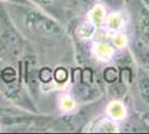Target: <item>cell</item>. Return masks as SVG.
<instances>
[{
	"instance_id": "cell-19",
	"label": "cell",
	"mask_w": 149,
	"mask_h": 134,
	"mask_svg": "<svg viewBox=\"0 0 149 134\" xmlns=\"http://www.w3.org/2000/svg\"><path fill=\"white\" fill-rule=\"evenodd\" d=\"M0 1H7V2H10V4H16V5H24V6H27V5H29V0H0Z\"/></svg>"
},
{
	"instance_id": "cell-9",
	"label": "cell",
	"mask_w": 149,
	"mask_h": 134,
	"mask_svg": "<svg viewBox=\"0 0 149 134\" xmlns=\"http://www.w3.org/2000/svg\"><path fill=\"white\" fill-rule=\"evenodd\" d=\"M95 29H96V26L93 25L91 21H88V22L82 24L77 29V35H78V37H80L82 39H88L93 35Z\"/></svg>"
},
{
	"instance_id": "cell-21",
	"label": "cell",
	"mask_w": 149,
	"mask_h": 134,
	"mask_svg": "<svg viewBox=\"0 0 149 134\" xmlns=\"http://www.w3.org/2000/svg\"><path fill=\"white\" fill-rule=\"evenodd\" d=\"M145 1H146V2H149V0H145Z\"/></svg>"
},
{
	"instance_id": "cell-15",
	"label": "cell",
	"mask_w": 149,
	"mask_h": 134,
	"mask_svg": "<svg viewBox=\"0 0 149 134\" xmlns=\"http://www.w3.org/2000/svg\"><path fill=\"white\" fill-rule=\"evenodd\" d=\"M98 131H102V132H116L117 131V126L110 121H105L101 125H100Z\"/></svg>"
},
{
	"instance_id": "cell-17",
	"label": "cell",
	"mask_w": 149,
	"mask_h": 134,
	"mask_svg": "<svg viewBox=\"0 0 149 134\" xmlns=\"http://www.w3.org/2000/svg\"><path fill=\"white\" fill-rule=\"evenodd\" d=\"M113 44L116 45L119 48H123L125 45H126V37L124 36H117L116 38L113 39Z\"/></svg>"
},
{
	"instance_id": "cell-10",
	"label": "cell",
	"mask_w": 149,
	"mask_h": 134,
	"mask_svg": "<svg viewBox=\"0 0 149 134\" xmlns=\"http://www.w3.org/2000/svg\"><path fill=\"white\" fill-rule=\"evenodd\" d=\"M136 49L138 58L141 60V63L149 69V47L138 46Z\"/></svg>"
},
{
	"instance_id": "cell-8",
	"label": "cell",
	"mask_w": 149,
	"mask_h": 134,
	"mask_svg": "<svg viewBox=\"0 0 149 134\" xmlns=\"http://www.w3.org/2000/svg\"><path fill=\"white\" fill-rule=\"evenodd\" d=\"M106 25L111 30H119L124 26V20L119 13H112L106 17Z\"/></svg>"
},
{
	"instance_id": "cell-4",
	"label": "cell",
	"mask_w": 149,
	"mask_h": 134,
	"mask_svg": "<svg viewBox=\"0 0 149 134\" xmlns=\"http://www.w3.org/2000/svg\"><path fill=\"white\" fill-rule=\"evenodd\" d=\"M107 113L112 120L121 121L126 116V107L124 106V104H121L118 101H113L109 103V105L107 106Z\"/></svg>"
},
{
	"instance_id": "cell-7",
	"label": "cell",
	"mask_w": 149,
	"mask_h": 134,
	"mask_svg": "<svg viewBox=\"0 0 149 134\" xmlns=\"http://www.w3.org/2000/svg\"><path fill=\"white\" fill-rule=\"evenodd\" d=\"M93 51L96 54V56L101 59V60H108L110 59V57L112 56V48L109 45L105 44V43H100L97 44L93 47Z\"/></svg>"
},
{
	"instance_id": "cell-5",
	"label": "cell",
	"mask_w": 149,
	"mask_h": 134,
	"mask_svg": "<svg viewBox=\"0 0 149 134\" xmlns=\"http://www.w3.org/2000/svg\"><path fill=\"white\" fill-rule=\"evenodd\" d=\"M138 91L143 101L149 104V75L143 72L138 77Z\"/></svg>"
},
{
	"instance_id": "cell-13",
	"label": "cell",
	"mask_w": 149,
	"mask_h": 134,
	"mask_svg": "<svg viewBox=\"0 0 149 134\" xmlns=\"http://www.w3.org/2000/svg\"><path fill=\"white\" fill-rule=\"evenodd\" d=\"M54 78L56 79L57 83H65L68 78L67 69L63 68V67H58L54 73Z\"/></svg>"
},
{
	"instance_id": "cell-3",
	"label": "cell",
	"mask_w": 149,
	"mask_h": 134,
	"mask_svg": "<svg viewBox=\"0 0 149 134\" xmlns=\"http://www.w3.org/2000/svg\"><path fill=\"white\" fill-rule=\"evenodd\" d=\"M137 34L143 45L149 46V8L140 2L135 17Z\"/></svg>"
},
{
	"instance_id": "cell-11",
	"label": "cell",
	"mask_w": 149,
	"mask_h": 134,
	"mask_svg": "<svg viewBox=\"0 0 149 134\" xmlns=\"http://www.w3.org/2000/svg\"><path fill=\"white\" fill-rule=\"evenodd\" d=\"M16 78H17L16 70L11 68V67H7L6 69H3L1 72L0 81H2L5 83H13V82L16 81Z\"/></svg>"
},
{
	"instance_id": "cell-20",
	"label": "cell",
	"mask_w": 149,
	"mask_h": 134,
	"mask_svg": "<svg viewBox=\"0 0 149 134\" xmlns=\"http://www.w3.org/2000/svg\"><path fill=\"white\" fill-rule=\"evenodd\" d=\"M102 1L110 6H119L123 2V0H102Z\"/></svg>"
},
{
	"instance_id": "cell-12",
	"label": "cell",
	"mask_w": 149,
	"mask_h": 134,
	"mask_svg": "<svg viewBox=\"0 0 149 134\" xmlns=\"http://www.w3.org/2000/svg\"><path fill=\"white\" fill-rule=\"evenodd\" d=\"M104 77H105L106 82L108 83H115L118 78V72L115 67H108L106 68L105 72H104Z\"/></svg>"
},
{
	"instance_id": "cell-1",
	"label": "cell",
	"mask_w": 149,
	"mask_h": 134,
	"mask_svg": "<svg viewBox=\"0 0 149 134\" xmlns=\"http://www.w3.org/2000/svg\"><path fill=\"white\" fill-rule=\"evenodd\" d=\"M22 51V38L8 10L0 4V58L5 62H15L21 56Z\"/></svg>"
},
{
	"instance_id": "cell-22",
	"label": "cell",
	"mask_w": 149,
	"mask_h": 134,
	"mask_svg": "<svg viewBox=\"0 0 149 134\" xmlns=\"http://www.w3.org/2000/svg\"><path fill=\"white\" fill-rule=\"evenodd\" d=\"M0 77H1V72H0Z\"/></svg>"
},
{
	"instance_id": "cell-14",
	"label": "cell",
	"mask_w": 149,
	"mask_h": 134,
	"mask_svg": "<svg viewBox=\"0 0 149 134\" xmlns=\"http://www.w3.org/2000/svg\"><path fill=\"white\" fill-rule=\"evenodd\" d=\"M39 76H40V79H41L44 83H49L50 81L54 78V73H52V70L50 69V68L46 67V68L40 70Z\"/></svg>"
},
{
	"instance_id": "cell-2",
	"label": "cell",
	"mask_w": 149,
	"mask_h": 134,
	"mask_svg": "<svg viewBox=\"0 0 149 134\" xmlns=\"http://www.w3.org/2000/svg\"><path fill=\"white\" fill-rule=\"evenodd\" d=\"M22 25L26 29L40 35L56 36L62 32L61 27L54 19L36 10H25L22 13Z\"/></svg>"
},
{
	"instance_id": "cell-16",
	"label": "cell",
	"mask_w": 149,
	"mask_h": 134,
	"mask_svg": "<svg viewBox=\"0 0 149 134\" xmlns=\"http://www.w3.org/2000/svg\"><path fill=\"white\" fill-rule=\"evenodd\" d=\"M74 107V103L70 97H63L61 100V109L63 111H71Z\"/></svg>"
},
{
	"instance_id": "cell-6",
	"label": "cell",
	"mask_w": 149,
	"mask_h": 134,
	"mask_svg": "<svg viewBox=\"0 0 149 134\" xmlns=\"http://www.w3.org/2000/svg\"><path fill=\"white\" fill-rule=\"evenodd\" d=\"M89 19H90V21H91L96 27H97V26H100L104 22V20L106 19L105 8L102 6H100V5L95 6L93 9H91L90 13H89Z\"/></svg>"
},
{
	"instance_id": "cell-18",
	"label": "cell",
	"mask_w": 149,
	"mask_h": 134,
	"mask_svg": "<svg viewBox=\"0 0 149 134\" xmlns=\"http://www.w3.org/2000/svg\"><path fill=\"white\" fill-rule=\"evenodd\" d=\"M32 2L35 4H38L39 6H42V7H48L52 4V0H30Z\"/></svg>"
}]
</instances>
